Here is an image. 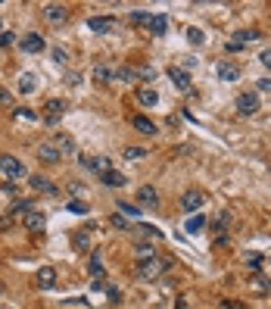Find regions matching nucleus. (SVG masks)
<instances>
[{
	"label": "nucleus",
	"instance_id": "nucleus-1",
	"mask_svg": "<svg viewBox=\"0 0 271 309\" xmlns=\"http://www.w3.org/2000/svg\"><path fill=\"white\" fill-rule=\"evenodd\" d=\"M172 266H175V259H169V256H153V259H137L134 272H137V278H143V281H156L162 272H169Z\"/></svg>",
	"mask_w": 271,
	"mask_h": 309
},
{
	"label": "nucleus",
	"instance_id": "nucleus-2",
	"mask_svg": "<svg viewBox=\"0 0 271 309\" xmlns=\"http://www.w3.org/2000/svg\"><path fill=\"white\" fill-rule=\"evenodd\" d=\"M66 110H69V103H66V100L50 97V100L44 103V122H47V125H57V122L66 116Z\"/></svg>",
	"mask_w": 271,
	"mask_h": 309
},
{
	"label": "nucleus",
	"instance_id": "nucleus-3",
	"mask_svg": "<svg viewBox=\"0 0 271 309\" xmlns=\"http://www.w3.org/2000/svg\"><path fill=\"white\" fill-rule=\"evenodd\" d=\"M0 172L4 175H10V178H28V172H25V166L16 156H10V153H0Z\"/></svg>",
	"mask_w": 271,
	"mask_h": 309
},
{
	"label": "nucleus",
	"instance_id": "nucleus-4",
	"mask_svg": "<svg viewBox=\"0 0 271 309\" xmlns=\"http://www.w3.org/2000/svg\"><path fill=\"white\" fill-rule=\"evenodd\" d=\"M41 16H44V22H50V25H63L69 19V10L63 4H44L41 7Z\"/></svg>",
	"mask_w": 271,
	"mask_h": 309
},
{
	"label": "nucleus",
	"instance_id": "nucleus-5",
	"mask_svg": "<svg viewBox=\"0 0 271 309\" xmlns=\"http://www.w3.org/2000/svg\"><path fill=\"white\" fill-rule=\"evenodd\" d=\"M259 94H256V91H249V94H240L237 97V113L240 116H256L259 113Z\"/></svg>",
	"mask_w": 271,
	"mask_h": 309
},
{
	"label": "nucleus",
	"instance_id": "nucleus-6",
	"mask_svg": "<svg viewBox=\"0 0 271 309\" xmlns=\"http://www.w3.org/2000/svg\"><path fill=\"white\" fill-rule=\"evenodd\" d=\"M203 203H206V194L196 191V188H190V191L181 194V206H184V212H196Z\"/></svg>",
	"mask_w": 271,
	"mask_h": 309
},
{
	"label": "nucleus",
	"instance_id": "nucleus-7",
	"mask_svg": "<svg viewBox=\"0 0 271 309\" xmlns=\"http://www.w3.org/2000/svg\"><path fill=\"white\" fill-rule=\"evenodd\" d=\"M116 16H94V19H87V28L90 31H97V34H110L116 28Z\"/></svg>",
	"mask_w": 271,
	"mask_h": 309
},
{
	"label": "nucleus",
	"instance_id": "nucleus-8",
	"mask_svg": "<svg viewBox=\"0 0 271 309\" xmlns=\"http://www.w3.org/2000/svg\"><path fill=\"white\" fill-rule=\"evenodd\" d=\"M28 185L38 191V194H47V197H57V191H60V188L53 185L50 178H44V175H28Z\"/></svg>",
	"mask_w": 271,
	"mask_h": 309
},
{
	"label": "nucleus",
	"instance_id": "nucleus-9",
	"mask_svg": "<svg viewBox=\"0 0 271 309\" xmlns=\"http://www.w3.org/2000/svg\"><path fill=\"white\" fill-rule=\"evenodd\" d=\"M22 225H25L28 231H44V228H47V212H38V209L25 212V215H22Z\"/></svg>",
	"mask_w": 271,
	"mask_h": 309
},
{
	"label": "nucleus",
	"instance_id": "nucleus-10",
	"mask_svg": "<svg viewBox=\"0 0 271 309\" xmlns=\"http://www.w3.org/2000/svg\"><path fill=\"white\" fill-rule=\"evenodd\" d=\"M219 78L222 81H237L240 75H243V69H240V63H219Z\"/></svg>",
	"mask_w": 271,
	"mask_h": 309
},
{
	"label": "nucleus",
	"instance_id": "nucleus-11",
	"mask_svg": "<svg viewBox=\"0 0 271 309\" xmlns=\"http://www.w3.org/2000/svg\"><path fill=\"white\" fill-rule=\"evenodd\" d=\"M137 203L140 206H147V209H159V194H156V188H140L137 191Z\"/></svg>",
	"mask_w": 271,
	"mask_h": 309
},
{
	"label": "nucleus",
	"instance_id": "nucleus-12",
	"mask_svg": "<svg viewBox=\"0 0 271 309\" xmlns=\"http://www.w3.org/2000/svg\"><path fill=\"white\" fill-rule=\"evenodd\" d=\"M166 28H169V16H166V13H153L147 31L153 34V38H162V34H166Z\"/></svg>",
	"mask_w": 271,
	"mask_h": 309
},
{
	"label": "nucleus",
	"instance_id": "nucleus-13",
	"mask_svg": "<svg viewBox=\"0 0 271 309\" xmlns=\"http://www.w3.org/2000/svg\"><path fill=\"white\" fill-rule=\"evenodd\" d=\"M38 159H41V162H60L63 153H60L57 144H38Z\"/></svg>",
	"mask_w": 271,
	"mask_h": 309
},
{
	"label": "nucleus",
	"instance_id": "nucleus-14",
	"mask_svg": "<svg viewBox=\"0 0 271 309\" xmlns=\"http://www.w3.org/2000/svg\"><path fill=\"white\" fill-rule=\"evenodd\" d=\"M81 162H84L90 172H97V175H103V172H110V169H113L106 156H81Z\"/></svg>",
	"mask_w": 271,
	"mask_h": 309
},
{
	"label": "nucleus",
	"instance_id": "nucleus-15",
	"mask_svg": "<svg viewBox=\"0 0 271 309\" xmlns=\"http://www.w3.org/2000/svg\"><path fill=\"white\" fill-rule=\"evenodd\" d=\"M169 78H172V84L178 87V91H190V75H187V69H169Z\"/></svg>",
	"mask_w": 271,
	"mask_h": 309
},
{
	"label": "nucleus",
	"instance_id": "nucleus-16",
	"mask_svg": "<svg viewBox=\"0 0 271 309\" xmlns=\"http://www.w3.org/2000/svg\"><path fill=\"white\" fill-rule=\"evenodd\" d=\"M19 44H22V53H41L44 50V38H41V34H34V31L25 34Z\"/></svg>",
	"mask_w": 271,
	"mask_h": 309
},
{
	"label": "nucleus",
	"instance_id": "nucleus-17",
	"mask_svg": "<svg viewBox=\"0 0 271 309\" xmlns=\"http://www.w3.org/2000/svg\"><path fill=\"white\" fill-rule=\"evenodd\" d=\"M100 185H106V188H125V185H128V178H125L122 172H116V169H110V172L100 175Z\"/></svg>",
	"mask_w": 271,
	"mask_h": 309
},
{
	"label": "nucleus",
	"instance_id": "nucleus-18",
	"mask_svg": "<svg viewBox=\"0 0 271 309\" xmlns=\"http://www.w3.org/2000/svg\"><path fill=\"white\" fill-rule=\"evenodd\" d=\"M209 225H212V234H215V238H222V234H225V228L231 225V212H228V209L215 212V219H212Z\"/></svg>",
	"mask_w": 271,
	"mask_h": 309
},
{
	"label": "nucleus",
	"instance_id": "nucleus-19",
	"mask_svg": "<svg viewBox=\"0 0 271 309\" xmlns=\"http://www.w3.org/2000/svg\"><path fill=\"white\" fill-rule=\"evenodd\" d=\"M113 78H116V72H113L110 63H97V66H94V81H97V84H110Z\"/></svg>",
	"mask_w": 271,
	"mask_h": 309
},
{
	"label": "nucleus",
	"instance_id": "nucleus-20",
	"mask_svg": "<svg viewBox=\"0 0 271 309\" xmlns=\"http://www.w3.org/2000/svg\"><path fill=\"white\" fill-rule=\"evenodd\" d=\"M53 284H57V269H53V266H44V269H38V287H53Z\"/></svg>",
	"mask_w": 271,
	"mask_h": 309
},
{
	"label": "nucleus",
	"instance_id": "nucleus-21",
	"mask_svg": "<svg viewBox=\"0 0 271 309\" xmlns=\"http://www.w3.org/2000/svg\"><path fill=\"white\" fill-rule=\"evenodd\" d=\"M131 125H134V128H137L140 135H150V138H153V135L159 131V128H156V125H153V122L147 119V116H134V119H131Z\"/></svg>",
	"mask_w": 271,
	"mask_h": 309
},
{
	"label": "nucleus",
	"instance_id": "nucleus-22",
	"mask_svg": "<svg viewBox=\"0 0 271 309\" xmlns=\"http://www.w3.org/2000/svg\"><path fill=\"white\" fill-rule=\"evenodd\" d=\"M137 78H140L137 69H125V66H122V69H116V78H113V81H119V84H134Z\"/></svg>",
	"mask_w": 271,
	"mask_h": 309
},
{
	"label": "nucleus",
	"instance_id": "nucleus-23",
	"mask_svg": "<svg viewBox=\"0 0 271 309\" xmlns=\"http://www.w3.org/2000/svg\"><path fill=\"white\" fill-rule=\"evenodd\" d=\"M72 247H75L78 253H87V250H90V238H87V231H75V234H72Z\"/></svg>",
	"mask_w": 271,
	"mask_h": 309
},
{
	"label": "nucleus",
	"instance_id": "nucleus-24",
	"mask_svg": "<svg viewBox=\"0 0 271 309\" xmlns=\"http://www.w3.org/2000/svg\"><path fill=\"white\" fill-rule=\"evenodd\" d=\"M137 100L143 103V106H156V100H159V94L153 87H137Z\"/></svg>",
	"mask_w": 271,
	"mask_h": 309
},
{
	"label": "nucleus",
	"instance_id": "nucleus-25",
	"mask_svg": "<svg viewBox=\"0 0 271 309\" xmlns=\"http://www.w3.org/2000/svg\"><path fill=\"white\" fill-rule=\"evenodd\" d=\"M234 38H240V44L246 47L249 41H259V38H262V31H259V28H243V31H237V34H234Z\"/></svg>",
	"mask_w": 271,
	"mask_h": 309
},
{
	"label": "nucleus",
	"instance_id": "nucleus-26",
	"mask_svg": "<svg viewBox=\"0 0 271 309\" xmlns=\"http://www.w3.org/2000/svg\"><path fill=\"white\" fill-rule=\"evenodd\" d=\"M190 234H196V231H200V228H206V215L203 212H196V215H190V219H187V225H184Z\"/></svg>",
	"mask_w": 271,
	"mask_h": 309
},
{
	"label": "nucleus",
	"instance_id": "nucleus-27",
	"mask_svg": "<svg viewBox=\"0 0 271 309\" xmlns=\"http://www.w3.org/2000/svg\"><path fill=\"white\" fill-rule=\"evenodd\" d=\"M34 87H38V78H34L31 72H25V75L19 78V91H22V94H31Z\"/></svg>",
	"mask_w": 271,
	"mask_h": 309
},
{
	"label": "nucleus",
	"instance_id": "nucleus-28",
	"mask_svg": "<svg viewBox=\"0 0 271 309\" xmlns=\"http://www.w3.org/2000/svg\"><path fill=\"white\" fill-rule=\"evenodd\" d=\"M57 147H60V153H75V150H78L75 141H72L69 135H60V138H57Z\"/></svg>",
	"mask_w": 271,
	"mask_h": 309
},
{
	"label": "nucleus",
	"instance_id": "nucleus-29",
	"mask_svg": "<svg viewBox=\"0 0 271 309\" xmlns=\"http://www.w3.org/2000/svg\"><path fill=\"white\" fill-rule=\"evenodd\" d=\"M252 287H256V294H268V290H271V281L265 278V275H252Z\"/></svg>",
	"mask_w": 271,
	"mask_h": 309
},
{
	"label": "nucleus",
	"instance_id": "nucleus-30",
	"mask_svg": "<svg viewBox=\"0 0 271 309\" xmlns=\"http://www.w3.org/2000/svg\"><path fill=\"white\" fill-rule=\"evenodd\" d=\"M150 19H153V13H147V10H131V22H134V25H150Z\"/></svg>",
	"mask_w": 271,
	"mask_h": 309
},
{
	"label": "nucleus",
	"instance_id": "nucleus-31",
	"mask_svg": "<svg viewBox=\"0 0 271 309\" xmlns=\"http://www.w3.org/2000/svg\"><path fill=\"white\" fill-rule=\"evenodd\" d=\"M87 272H90L94 278H103V275H106V269H103L100 256H90V262H87Z\"/></svg>",
	"mask_w": 271,
	"mask_h": 309
},
{
	"label": "nucleus",
	"instance_id": "nucleus-32",
	"mask_svg": "<svg viewBox=\"0 0 271 309\" xmlns=\"http://www.w3.org/2000/svg\"><path fill=\"white\" fill-rule=\"evenodd\" d=\"M134 250H137V259H153V256H156V250H153V244H137Z\"/></svg>",
	"mask_w": 271,
	"mask_h": 309
},
{
	"label": "nucleus",
	"instance_id": "nucleus-33",
	"mask_svg": "<svg viewBox=\"0 0 271 309\" xmlns=\"http://www.w3.org/2000/svg\"><path fill=\"white\" fill-rule=\"evenodd\" d=\"M262 262H265V259L259 256V253H249V256H246V269H249V272H256V275H259V269H262Z\"/></svg>",
	"mask_w": 271,
	"mask_h": 309
},
{
	"label": "nucleus",
	"instance_id": "nucleus-34",
	"mask_svg": "<svg viewBox=\"0 0 271 309\" xmlns=\"http://www.w3.org/2000/svg\"><path fill=\"white\" fill-rule=\"evenodd\" d=\"M122 156L125 159H143V156H147V150H143V147H125Z\"/></svg>",
	"mask_w": 271,
	"mask_h": 309
},
{
	"label": "nucleus",
	"instance_id": "nucleus-35",
	"mask_svg": "<svg viewBox=\"0 0 271 309\" xmlns=\"http://www.w3.org/2000/svg\"><path fill=\"white\" fill-rule=\"evenodd\" d=\"M69 212H75V215H84L87 212V203H84V200H69V206H66Z\"/></svg>",
	"mask_w": 271,
	"mask_h": 309
},
{
	"label": "nucleus",
	"instance_id": "nucleus-36",
	"mask_svg": "<svg viewBox=\"0 0 271 309\" xmlns=\"http://www.w3.org/2000/svg\"><path fill=\"white\" fill-rule=\"evenodd\" d=\"M119 212H122V215H128V219H140V209L131 206V203H119Z\"/></svg>",
	"mask_w": 271,
	"mask_h": 309
},
{
	"label": "nucleus",
	"instance_id": "nucleus-37",
	"mask_svg": "<svg viewBox=\"0 0 271 309\" xmlns=\"http://www.w3.org/2000/svg\"><path fill=\"white\" fill-rule=\"evenodd\" d=\"M113 225L122 228V231H128V228H131V219H128V215H122V212H116V215H113Z\"/></svg>",
	"mask_w": 271,
	"mask_h": 309
},
{
	"label": "nucleus",
	"instance_id": "nucleus-38",
	"mask_svg": "<svg viewBox=\"0 0 271 309\" xmlns=\"http://www.w3.org/2000/svg\"><path fill=\"white\" fill-rule=\"evenodd\" d=\"M187 41H190V44H203L206 34H203L200 28H187Z\"/></svg>",
	"mask_w": 271,
	"mask_h": 309
},
{
	"label": "nucleus",
	"instance_id": "nucleus-39",
	"mask_svg": "<svg viewBox=\"0 0 271 309\" xmlns=\"http://www.w3.org/2000/svg\"><path fill=\"white\" fill-rule=\"evenodd\" d=\"M53 63H60V66H66V63H69V53H66L63 47H53Z\"/></svg>",
	"mask_w": 271,
	"mask_h": 309
},
{
	"label": "nucleus",
	"instance_id": "nucleus-40",
	"mask_svg": "<svg viewBox=\"0 0 271 309\" xmlns=\"http://www.w3.org/2000/svg\"><path fill=\"white\" fill-rule=\"evenodd\" d=\"M25 212H31V203H28V200H22V203H16V206H13V215H19V219H22Z\"/></svg>",
	"mask_w": 271,
	"mask_h": 309
},
{
	"label": "nucleus",
	"instance_id": "nucleus-41",
	"mask_svg": "<svg viewBox=\"0 0 271 309\" xmlns=\"http://www.w3.org/2000/svg\"><path fill=\"white\" fill-rule=\"evenodd\" d=\"M10 44H16V34L13 31H4V34H0V47H10Z\"/></svg>",
	"mask_w": 271,
	"mask_h": 309
},
{
	"label": "nucleus",
	"instance_id": "nucleus-42",
	"mask_svg": "<svg viewBox=\"0 0 271 309\" xmlns=\"http://www.w3.org/2000/svg\"><path fill=\"white\" fill-rule=\"evenodd\" d=\"M106 297H110L113 303H119V300H122V290H119V287H106Z\"/></svg>",
	"mask_w": 271,
	"mask_h": 309
},
{
	"label": "nucleus",
	"instance_id": "nucleus-43",
	"mask_svg": "<svg viewBox=\"0 0 271 309\" xmlns=\"http://www.w3.org/2000/svg\"><path fill=\"white\" fill-rule=\"evenodd\" d=\"M259 63H262L265 69H271V50H262V53H259Z\"/></svg>",
	"mask_w": 271,
	"mask_h": 309
},
{
	"label": "nucleus",
	"instance_id": "nucleus-44",
	"mask_svg": "<svg viewBox=\"0 0 271 309\" xmlns=\"http://www.w3.org/2000/svg\"><path fill=\"white\" fill-rule=\"evenodd\" d=\"M222 309H246V306L237 303V300H222Z\"/></svg>",
	"mask_w": 271,
	"mask_h": 309
},
{
	"label": "nucleus",
	"instance_id": "nucleus-45",
	"mask_svg": "<svg viewBox=\"0 0 271 309\" xmlns=\"http://www.w3.org/2000/svg\"><path fill=\"white\" fill-rule=\"evenodd\" d=\"M16 116H25V119H31V122L38 119V116H34V110H28V106H22V110H16Z\"/></svg>",
	"mask_w": 271,
	"mask_h": 309
},
{
	"label": "nucleus",
	"instance_id": "nucleus-46",
	"mask_svg": "<svg viewBox=\"0 0 271 309\" xmlns=\"http://www.w3.org/2000/svg\"><path fill=\"white\" fill-rule=\"evenodd\" d=\"M137 75H140V78H147V81H150V78L156 75V72H153L150 66H143V69H137Z\"/></svg>",
	"mask_w": 271,
	"mask_h": 309
},
{
	"label": "nucleus",
	"instance_id": "nucleus-47",
	"mask_svg": "<svg viewBox=\"0 0 271 309\" xmlns=\"http://www.w3.org/2000/svg\"><path fill=\"white\" fill-rule=\"evenodd\" d=\"M13 219H16L13 212H10V215H0V231H4V228H10V225H13Z\"/></svg>",
	"mask_w": 271,
	"mask_h": 309
},
{
	"label": "nucleus",
	"instance_id": "nucleus-48",
	"mask_svg": "<svg viewBox=\"0 0 271 309\" xmlns=\"http://www.w3.org/2000/svg\"><path fill=\"white\" fill-rule=\"evenodd\" d=\"M225 47H228V53H237V50H243V44H240V41H228Z\"/></svg>",
	"mask_w": 271,
	"mask_h": 309
},
{
	"label": "nucleus",
	"instance_id": "nucleus-49",
	"mask_svg": "<svg viewBox=\"0 0 271 309\" xmlns=\"http://www.w3.org/2000/svg\"><path fill=\"white\" fill-rule=\"evenodd\" d=\"M7 103H13V97H10V91L0 87V106H7Z\"/></svg>",
	"mask_w": 271,
	"mask_h": 309
},
{
	"label": "nucleus",
	"instance_id": "nucleus-50",
	"mask_svg": "<svg viewBox=\"0 0 271 309\" xmlns=\"http://www.w3.org/2000/svg\"><path fill=\"white\" fill-rule=\"evenodd\" d=\"M256 87H259V91H271V78H259Z\"/></svg>",
	"mask_w": 271,
	"mask_h": 309
},
{
	"label": "nucleus",
	"instance_id": "nucleus-51",
	"mask_svg": "<svg viewBox=\"0 0 271 309\" xmlns=\"http://www.w3.org/2000/svg\"><path fill=\"white\" fill-rule=\"evenodd\" d=\"M175 309H190V300L187 297H178V306Z\"/></svg>",
	"mask_w": 271,
	"mask_h": 309
},
{
	"label": "nucleus",
	"instance_id": "nucleus-52",
	"mask_svg": "<svg viewBox=\"0 0 271 309\" xmlns=\"http://www.w3.org/2000/svg\"><path fill=\"white\" fill-rule=\"evenodd\" d=\"M0 34H4V19H0Z\"/></svg>",
	"mask_w": 271,
	"mask_h": 309
},
{
	"label": "nucleus",
	"instance_id": "nucleus-53",
	"mask_svg": "<svg viewBox=\"0 0 271 309\" xmlns=\"http://www.w3.org/2000/svg\"><path fill=\"white\" fill-rule=\"evenodd\" d=\"M4 290H7V287H4V284H0V294H4Z\"/></svg>",
	"mask_w": 271,
	"mask_h": 309
},
{
	"label": "nucleus",
	"instance_id": "nucleus-54",
	"mask_svg": "<svg viewBox=\"0 0 271 309\" xmlns=\"http://www.w3.org/2000/svg\"><path fill=\"white\" fill-rule=\"evenodd\" d=\"M0 309H10V306H0Z\"/></svg>",
	"mask_w": 271,
	"mask_h": 309
}]
</instances>
